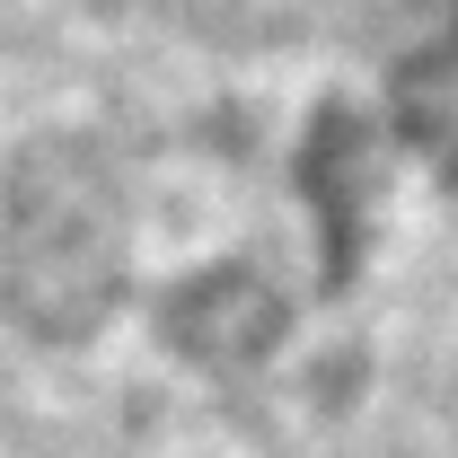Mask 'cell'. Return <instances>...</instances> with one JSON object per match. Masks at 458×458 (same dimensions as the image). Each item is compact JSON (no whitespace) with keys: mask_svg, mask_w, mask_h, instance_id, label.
<instances>
[{"mask_svg":"<svg viewBox=\"0 0 458 458\" xmlns=\"http://www.w3.org/2000/svg\"><path fill=\"white\" fill-rule=\"evenodd\" d=\"M123 274V221H114L106 168L89 150H36L9 176V229H0V300L36 335H80L106 318Z\"/></svg>","mask_w":458,"mask_h":458,"instance_id":"cell-1","label":"cell"}]
</instances>
